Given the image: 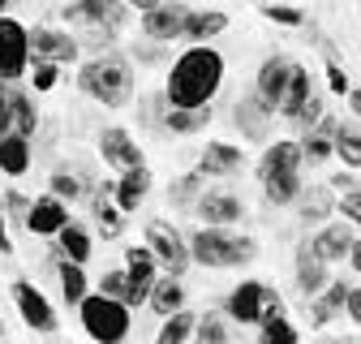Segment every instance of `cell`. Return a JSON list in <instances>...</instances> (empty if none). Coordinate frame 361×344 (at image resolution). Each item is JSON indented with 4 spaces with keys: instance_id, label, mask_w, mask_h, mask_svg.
<instances>
[{
    "instance_id": "cell-55",
    "label": "cell",
    "mask_w": 361,
    "mask_h": 344,
    "mask_svg": "<svg viewBox=\"0 0 361 344\" xmlns=\"http://www.w3.org/2000/svg\"><path fill=\"white\" fill-rule=\"evenodd\" d=\"M348 108H353V121L361 125V86H353V91H348Z\"/></svg>"
},
{
    "instance_id": "cell-50",
    "label": "cell",
    "mask_w": 361,
    "mask_h": 344,
    "mask_svg": "<svg viewBox=\"0 0 361 344\" xmlns=\"http://www.w3.org/2000/svg\"><path fill=\"white\" fill-rule=\"evenodd\" d=\"M327 190L344 198V194H353V190H357V177H353V172H331V181H327Z\"/></svg>"
},
{
    "instance_id": "cell-35",
    "label": "cell",
    "mask_w": 361,
    "mask_h": 344,
    "mask_svg": "<svg viewBox=\"0 0 361 344\" xmlns=\"http://www.w3.org/2000/svg\"><path fill=\"white\" fill-rule=\"evenodd\" d=\"M207 194V177L202 172H180V177L168 185V207L172 211H194V202Z\"/></svg>"
},
{
    "instance_id": "cell-8",
    "label": "cell",
    "mask_w": 361,
    "mask_h": 344,
    "mask_svg": "<svg viewBox=\"0 0 361 344\" xmlns=\"http://www.w3.org/2000/svg\"><path fill=\"white\" fill-rule=\"evenodd\" d=\"M30 73V26L0 13V82L18 86Z\"/></svg>"
},
{
    "instance_id": "cell-6",
    "label": "cell",
    "mask_w": 361,
    "mask_h": 344,
    "mask_svg": "<svg viewBox=\"0 0 361 344\" xmlns=\"http://www.w3.org/2000/svg\"><path fill=\"white\" fill-rule=\"evenodd\" d=\"M61 22L69 30H108V35H121L125 22H129V9L125 0H69L61 9Z\"/></svg>"
},
{
    "instance_id": "cell-37",
    "label": "cell",
    "mask_w": 361,
    "mask_h": 344,
    "mask_svg": "<svg viewBox=\"0 0 361 344\" xmlns=\"http://www.w3.org/2000/svg\"><path fill=\"white\" fill-rule=\"evenodd\" d=\"M48 194H52V198H61L65 207L82 202V198H86V181H82V172H73V168H56L52 177H48Z\"/></svg>"
},
{
    "instance_id": "cell-48",
    "label": "cell",
    "mask_w": 361,
    "mask_h": 344,
    "mask_svg": "<svg viewBox=\"0 0 361 344\" xmlns=\"http://www.w3.org/2000/svg\"><path fill=\"white\" fill-rule=\"evenodd\" d=\"M125 271L121 267H112V271H104V280H99V288L95 293H104V297H116V301H125Z\"/></svg>"
},
{
    "instance_id": "cell-42",
    "label": "cell",
    "mask_w": 361,
    "mask_h": 344,
    "mask_svg": "<svg viewBox=\"0 0 361 344\" xmlns=\"http://www.w3.org/2000/svg\"><path fill=\"white\" fill-rule=\"evenodd\" d=\"M258 344H301V331H297V323L284 314V319H271V323L258 327Z\"/></svg>"
},
{
    "instance_id": "cell-38",
    "label": "cell",
    "mask_w": 361,
    "mask_h": 344,
    "mask_svg": "<svg viewBox=\"0 0 361 344\" xmlns=\"http://www.w3.org/2000/svg\"><path fill=\"white\" fill-rule=\"evenodd\" d=\"M336 159L344 168H361V125L357 121H340L336 125Z\"/></svg>"
},
{
    "instance_id": "cell-41",
    "label": "cell",
    "mask_w": 361,
    "mask_h": 344,
    "mask_svg": "<svg viewBox=\"0 0 361 344\" xmlns=\"http://www.w3.org/2000/svg\"><path fill=\"white\" fill-rule=\"evenodd\" d=\"M258 13H262L267 22H276V26H288V30H301V26H305V13H301L297 5H284V0H262Z\"/></svg>"
},
{
    "instance_id": "cell-49",
    "label": "cell",
    "mask_w": 361,
    "mask_h": 344,
    "mask_svg": "<svg viewBox=\"0 0 361 344\" xmlns=\"http://www.w3.org/2000/svg\"><path fill=\"white\" fill-rule=\"evenodd\" d=\"M344 319H348L353 327H361V284H353V288H348V301H344Z\"/></svg>"
},
{
    "instance_id": "cell-45",
    "label": "cell",
    "mask_w": 361,
    "mask_h": 344,
    "mask_svg": "<svg viewBox=\"0 0 361 344\" xmlns=\"http://www.w3.org/2000/svg\"><path fill=\"white\" fill-rule=\"evenodd\" d=\"M336 215H340L344 224H353V228L361 233V190H353V194L336 198Z\"/></svg>"
},
{
    "instance_id": "cell-7",
    "label": "cell",
    "mask_w": 361,
    "mask_h": 344,
    "mask_svg": "<svg viewBox=\"0 0 361 344\" xmlns=\"http://www.w3.org/2000/svg\"><path fill=\"white\" fill-rule=\"evenodd\" d=\"M276 297H280V288H271V284L245 276V280L233 284L228 297H224V319H233L237 327H258V323L267 319V306H271Z\"/></svg>"
},
{
    "instance_id": "cell-24",
    "label": "cell",
    "mask_w": 361,
    "mask_h": 344,
    "mask_svg": "<svg viewBox=\"0 0 361 344\" xmlns=\"http://www.w3.org/2000/svg\"><path fill=\"white\" fill-rule=\"evenodd\" d=\"M69 220H73V215H69V207H65L61 198H52V194H39V198H30L26 228H30L35 237H56V233H61Z\"/></svg>"
},
{
    "instance_id": "cell-26",
    "label": "cell",
    "mask_w": 361,
    "mask_h": 344,
    "mask_svg": "<svg viewBox=\"0 0 361 344\" xmlns=\"http://www.w3.org/2000/svg\"><path fill=\"white\" fill-rule=\"evenodd\" d=\"M52 245H56V258H65V263H90V254H95V233H90L82 220H69L56 237H52Z\"/></svg>"
},
{
    "instance_id": "cell-52",
    "label": "cell",
    "mask_w": 361,
    "mask_h": 344,
    "mask_svg": "<svg viewBox=\"0 0 361 344\" xmlns=\"http://www.w3.org/2000/svg\"><path fill=\"white\" fill-rule=\"evenodd\" d=\"M159 5H164V0H125V9H129V13H138V18L151 13V9H159Z\"/></svg>"
},
{
    "instance_id": "cell-53",
    "label": "cell",
    "mask_w": 361,
    "mask_h": 344,
    "mask_svg": "<svg viewBox=\"0 0 361 344\" xmlns=\"http://www.w3.org/2000/svg\"><path fill=\"white\" fill-rule=\"evenodd\" d=\"M13 254V241H9V224H5V211H0V258Z\"/></svg>"
},
{
    "instance_id": "cell-16",
    "label": "cell",
    "mask_w": 361,
    "mask_h": 344,
    "mask_svg": "<svg viewBox=\"0 0 361 344\" xmlns=\"http://www.w3.org/2000/svg\"><path fill=\"white\" fill-rule=\"evenodd\" d=\"M241 168H245V151L237 142H224V138H211L202 151H198V164L194 172H202V177L211 181H228V177H241Z\"/></svg>"
},
{
    "instance_id": "cell-47",
    "label": "cell",
    "mask_w": 361,
    "mask_h": 344,
    "mask_svg": "<svg viewBox=\"0 0 361 344\" xmlns=\"http://www.w3.org/2000/svg\"><path fill=\"white\" fill-rule=\"evenodd\" d=\"M0 211H5V215H13V220H22V224H26V211H30V198H26L22 190H5V198H0Z\"/></svg>"
},
{
    "instance_id": "cell-17",
    "label": "cell",
    "mask_w": 361,
    "mask_h": 344,
    "mask_svg": "<svg viewBox=\"0 0 361 344\" xmlns=\"http://www.w3.org/2000/svg\"><path fill=\"white\" fill-rule=\"evenodd\" d=\"M301 168H305L301 142H297V138H276V142L262 147L254 177H258V185H262V181H271V177H288V172H301Z\"/></svg>"
},
{
    "instance_id": "cell-22",
    "label": "cell",
    "mask_w": 361,
    "mask_h": 344,
    "mask_svg": "<svg viewBox=\"0 0 361 344\" xmlns=\"http://www.w3.org/2000/svg\"><path fill=\"white\" fill-rule=\"evenodd\" d=\"M151 185H155V172L147 168V164H138V168H129V172H121V177L112 181V202L125 211V215H133L142 202H147V194H151Z\"/></svg>"
},
{
    "instance_id": "cell-40",
    "label": "cell",
    "mask_w": 361,
    "mask_h": 344,
    "mask_svg": "<svg viewBox=\"0 0 361 344\" xmlns=\"http://www.w3.org/2000/svg\"><path fill=\"white\" fill-rule=\"evenodd\" d=\"M190 344H228V319H224L219 310L198 314V327H194V340Z\"/></svg>"
},
{
    "instance_id": "cell-57",
    "label": "cell",
    "mask_w": 361,
    "mask_h": 344,
    "mask_svg": "<svg viewBox=\"0 0 361 344\" xmlns=\"http://www.w3.org/2000/svg\"><path fill=\"white\" fill-rule=\"evenodd\" d=\"M0 340H5V319H0Z\"/></svg>"
},
{
    "instance_id": "cell-28",
    "label": "cell",
    "mask_w": 361,
    "mask_h": 344,
    "mask_svg": "<svg viewBox=\"0 0 361 344\" xmlns=\"http://www.w3.org/2000/svg\"><path fill=\"white\" fill-rule=\"evenodd\" d=\"M331 215H336V194H331L327 185H310V190H301V198H297V220H301L310 233L323 228Z\"/></svg>"
},
{
    "instance_id": "cell-11",
    "label": "cell",
    "mask_w": 361,
    "mask_h": 344,
    "mask_svg": "<svg viewBox=\"0 0 361 344\" xmlns=\"http://www.w3.org/2000/svg\"><path fill=\"white\" fill-rule=\"evenodd\" d=\"M30 61H52V65H78L82 61V39L69 35V26H35L30 30Z\"/></svg>"
},
{
    "instance_id": "cell-2",
    "label": "cell",
    "mask_w": 361,
    "mask_h": 344,
    "mask_svg": "<svg viewBox=\"0 0 361 344\" xmlns=\"http://www.w3.org/2000/svg\"><path fill=\"white\" fill-rule=\"evenodd\" d=\"M78 91L90 104H104V108H129L133 91H138V78H133V61L125 52H90L78 65Z\"/></svg>"
},
{
    "instance_id": "cell-44",
    "label": "cell",
    "mask_w": 361,
    "mask_h": 344,
    "mask_svg": "<svg viewBox=\"0 0 361 344\" xmlns=\"http://www.w3.org/2000/svg\"><path fill=\"white\" fill-rule=\"evenodd\" d=\"M129 61H138V65H172V56H168L164 43H151V39H142V35H138V43L129 48Z\"/></svg>"
},
{
    "instance_id": "cell-34",
    "label": "cell",
    "mask_w": 361,
    "mask_h": 344,
    "mask_svg": "<svg viewBox=\"0 0 361 344\" xmlns=\"http://www.w3.org/2000/svg\"><path fill=\"white\" fill-rule=\"evenodd\" d=\"M9 121H13V134H18V138H35V134H39L35 95L22 91V86H9Z\"/></svg>"
},
{
    "instance_id": "cell-25",
    "label": "cell",
    "mask_w": 361,
    "mask_h": 344,
    "mask_svg": "<svg viewBox=\"0 0 361 344\" xmlns=\"http://www.w3.org/2000/svg\"><path fill=\"white\" fill-rule=\"evenodd\" d=\"M90 220H95V233H104V241H116L125 233L129 215L112 202V181H104L99 190H90Z\"/></svg>"
},
{
    "instance_id": "cell-20",
    "label": "cell",
    "mask_w": 361,
    "mask_h": 344,
    "mask_svg": "<svg viewBox=\"0 0 361 344\" xmlns=\"http://www.w3.org/2000/svg\"><path fill=\"white\" fill-rule=\"evenodd\" d=\"M305 241H310V250L331 267V263H344V258H348V250H353V241H357V228L344 224V220H327L323 228H314Z\"/></svg>"
},
{
    "instance_id": "cell-51",
    "label": "cell",
    "mask_w": 361,
    "mask_h": 344,
    "mask_svg": "<svg viewBox=\"0 0 361 344\" xmlns=\"http://www.w3.org/2000/svg\"><path fill=\"white\" fill-rule=\"evenodd\" d=\"M13 134V121H9V82H0V138Z\"/></svg>"
},
{
    "instance_id": "cell-36",
    "label": "cell",
    "mask_w": 361,
    "mask_h": 344,
    "mask_svg": "<svg viewBox=\"0 0 361 344\" xmlns=\"http://www.w3.org/2000/svg\"><path fill=\"white\" fill-rule=\"evenodd\" d=\"M194 327H198V314L194 310H176L172 319H159L155 344H190L194 340Z\"/></svg>"
},
{
    "instance_id": "cell-3",
    "label": "cell",
    "mask_w": 361,
    "mask_h": 344,
    "mask_svg": "<svg viewBox=\"0 0 361 344\" xmlns=\"http://www.w3.org/2000/svg\"><path fill=\"white\" fill-rule=\"evenodd\" d=\"M190 263L207 267V271H241L250 263H258V241L250 233H233V228H194L190 237Z\"/></svg>"
},
{
    "instance_id": "cell-31",
    "label": "cell",
    "mask_w": 361,
    "mask_h": 344,
    "mask_svg": "<svg viewBox=\"0 0 361 344\" xmlns=\"http://www.w3.org/2000/svg\"><path fill=\"white\" fill-rule=\"evenodd\" d=\"M147 310L155 319H172L176 310H185V284L172 280V276H159L151 284V297H147Z\"/></svg>"
},
{
    "instance_id": "cell-1",
    "label": "cell",
    "mask_w": 361,
    "mask_h": 344,
    "mask_svg": "<svg viewBox=\"0 0 361 344\" xmlns=\"http://www.w3.org/2000/svg\"><path fill=\"white\" fill-rule=\"evenodd\" d=\"M224 73H228V61H224L215 43L176 52L168 65V78H164L168 108H211L224 86Z\"/></svg>"
},
{
    "instance_id": "cell-54",
    "label": "cell",
    "mask_w": 361,
    "mask_h": 344,
    "mask_svg": "<svg viewBox=\"0 0 361 344\" xmlns=\"http://www.w3.org/2000/svg\"><path fill=\"white\" fill-rule=\"evenodd\" d=\"M344 263L353 267V276H361V237L353 241V250H348V258H344Z\"/></svg>"
},
{
    "instance_id": "cell-12",
    "label": "cell",
    "mask_w": 361,
    "mask_h": 344,
    "mask_svg": "<svg viewBox=\"0 0 361 344\" xmlns=\"http://www.w3.org/2000/svg\"><path fill=\"white\" fill-rule=\"evenodd\" d=\"M190 5L185 0H164L159 9H151V13H142V22H138V30H142V39H151V43H164V48H172V43L185 35V22H190Z\"/></svg>"
},
{
    "instance_id": "cell-14",
    "label": "cell",
    "mask_w": 361,
    "mask_h": 344,
    "mask_svg": "<svg viewBox=\"0 0 361 344\" xmlns=\"http://www.w3.org/2000/svg\"><path fill=\"white\" fill-rule=\"evenodd\" d=\"M293 69H297L293 56H284V52H267L262 65H258V73H254V95H258L267 108H280V99H284V91H288Z\"/></svg>"
},
{
    "instance_id": "cell-43",
    "label": "cell",
    "mask_w": 361,
    "mask_h": 344,
    "mask_svg": "<svg viewBox=\"0 0 361 344\" xmlns=\"http://www.w3.org/2000/svg\"><path fill=\"white\" fill-rule=\"evenodd\" d=\"M61 65H52V61H30V86H35V95H48V91H56L61 86Z\"/></svg>"
},
{
    "instance_id": "cell-21",
    "label": "cell",
    "mask_w": 361,
    "mask_h": 344,
    "mask_svg": "<svg viewBox=\"0 0 361 344\" xmlns=\"http://www.w3.org/2000/svg\"><path fill=\"white\" fill-rule=\"evenodd\" d=\"M293 284H297V293H301L305 301H310V297H319V293L331 284V267L310 250V241L297 245V258H293Z\"/></svg>"
},
{
    "instance_id": "cell-23",
    "label": "cell",
    "mask_w": 361,
    "mask_h": 344,
    "mask_svg": "<svg viewBox=\"0 0 361 344\" xmlns=\"http://www.w3.org/2000/svg\"><path fill=\"white\" fill-rule=\"evenodd\" d=\"M348 288L353 284H344V280H331L319 297H310V310H305V327L310 331H323V327H331L340 314H344V301H348Z\"/></svg>"
},
{
    "instance_id": "cell-27",
    "label": "cell",
    "mask_w": 361,
    "mask_h": 344,
    "mask_svg": "<svg viewBox=\"0 0 361 344\" xmlns=\"http://www.w3.org/2000/svg\"><path fill=\"white\" fill-rule=\"evenodd\" d=\"M228 22L233 18L224 13V9H194L180 39H185V48H207V43H215L224 30H228Z\"/></svg>"
},
{
    "instance_id": "cell-19",
    "label": "cell",
    "mask_w": 361,
    "mask_h": 344,
    "mask_svg": "<svg viewBox=\"0 0 361 344\" xmlns=\"http://www.w3.org/2000/svg\"><path fill=\"white\" fill-rule=\"evenodd\" d=\"M233 121H237V129H241V138H245V142H267L271 125H276V108H267V104L250 91V95H237V104H233Z\"/></svg>"
},
{
    "instance_id": "cell-10",
    "label": "cell",
    "mask_w": 361,
    "mask_h": 344,
    "mask_svg": "<svg viewBox=\"0 0 361 344\" xmlns=\"http://www.w3.org/2000/svg\"><path fill=\"white\" fill-rule=\"evenodd\" d=\"M121 271H125V306L129 310H138V306H147V297H151V284L159 280V263H155V254L138 241V245H125V263H121Z\"/></svg>"
},
{
    "instance_id": "cell-30",
    "label": "cell",
    "mask_w": 361,
    "mask_h": 344,
    "mask_svg": "<svg viewBox=\"0 0 361 344\" xmlns=\"http://www.w3.org/2000/svg\"><path fill=\"white\" fill-rule=\"evenodd\" d=\"M211 121H215L211 108H168L164 121H159V129H164L168 138H194V134H202Z\"/></svg>"
},
{
    "instance_id": "cell-58",
    "label": "cell",
    "mask_w": 361,
    "mask_h": 344,
    "mask_svg": "<svg viewBox=\"0 0 361 344\" xmlns=\"http://www.w3.org/2000/svg\"><path fill=\"white\" fill-rule=\"evenodd\" d=\"M0 198H5V190H0Z\"/></svg>"
},
{
    "instance_id": "cell-46",
    "label": "cell",
    "mask_w": 361,
    "mask_h": 344,
    "mask_svg": "<svg viewBox=\"0 0 361 344\" xmlns=\"http://www.w3.org/2000/svg\"><path fill=\"white\" fill-rule=\"evenodd\" d=\"M323 73H327V91H331V95H344V99H348V91H353V82H348L344 65H340V61H327V69H323Z\"/></svg>"
},
{
    "instance_id": "cell-29",
    "label": "cell",
    "mask_w": 361,
    "mask_h": 344,
    "mask_svg": "<svg viewBox=\"0 0 361 344\" xmlns=\"http://www.w3.org/2000/svg\"><path fill=\"white\" fill-rule=\"evenodd\" d=\"M310 99H314V78H310L305 65H297L293 78H288V91H284V99H280V108H276V116L288 121V125H297V116L310 108Z\"/></svg>"
},
{
    "instance_id": "cell-39",
    "label": "cell",
    "mask_w": 361,
    "mask_h": 344,
    "mask_svg": "<svg viewBox=\"0 0 361 344\" xmlns=\"http://www.w3.org/2000/svg\"><path fill=\"white\" fill-rule=\"evenodd\" d=\"M301 172H288V177H271V181H262V198H267V207H293L297 198H301Z\"/></svg>"
},
{
    "instance_id": "cell-18",
    "label": "cell",
    "mask_w": 361,
    "mask_h": 344,
    "mask_svg": "<svg viewBox=\"0 0 361 344\" xmlns=\"http://www.w3.org/2000/svg\"><path fill=\"white\" fill-rule=\"evenodd\" d=\"M336 125H340V116L323 112V116H319V121H314L305 134L297 138V142H301V159H305L310 168H323V164H331V159H336Z\"/></svg>"
},
{
    "instance_id": "cell-15",
    "label": "cell",
    "mask_w": 361,
    "mask_h": 344,
    "mask_svg": "<svg viewBox=\"0 0 361 344\" xmlns=\"http://www.w3.org/2000/svg\"><path fill=\"white\" fill-rule=\"evenodd\" d=\"M194 215H198L202 228H233V224L245 220V202H241V194H233V190H207V194L194 202Z\"/></svg>"
},
{
    "instance_id": "cell-32",
    "label": "cell",
    "mask_w": 361,
    "mask_h": 344,
    "mask_svg": "<svg viewBox=\"0 0 361 344\" xmlns=\"http://www.w3.org/2000/svg\"><path fill=\"white\" fill-rule=\"evenodd\" d=\"M56 284H61V301L69 310H78L82 301L90 297V276L82 263H65V258H56Z\"/></svg>"
},
{
    "instance_id": "cell-56",
    "label": "cell",
    "mask_w": 361,
    "mask_h": 344,
    "mask_svg": "<svg viewBox=\"0 0 361 344\" xmlns=\"http://www.w3.org/2000/svg\"><path fill=\"white\" fill-rule=\"evenodd\" d=\"M9 5H13V0H0V13H5V9H9Z\"/></svg>"
},
{
    "instance_id": "cell-33",
    "label": "cell",
    "mask_w": 361,
    "mask_h": 344,
    "mask_svg": "<svg viewBox=\"0 0 361 344\" xmlns=\"http://www.w3.org/2000/svg\"><path fill=\"white\" fill-rule=\"evenodd\" d=\"M35 164V151H30V138H18V134H5L0 138V177H26Z\"/></svg>"
},
{
    "instance_id": "cell-4",
    "label": "cell",
    "mask_w": 361,
    "mask_h": 344,
    "mask_svg": "<svg viewBox=\"0 0 361 344\" xmlns=\"http://www.w3.org/2000/svg\"><path fill=\"white\" fill-rule=\"evenodd\" d=\"M78 319H82V331L95 340V344H125L129 340V327H133V314L125 301L116 297H104V293H90L82 306H78Z\"/></svg>"
},
{
    "instance_id": "cell-13",
    "label": "cell",
    "mask_w": 361,
    "mask_h": 344,
    "mask_svg": "<svg viewBox=\"0 0 361 344\" xmlns=\"http://www.w3.org/2000/svg\"><path fill=\"white\" fill-rule=\"evenodd\" d=\"M95 151H99V159L116 172V177H121V172H129V168H138V164H147L138 138H133L125 125H108V129H99Z\"/></svg>"
},
{
    "instance_id": "cell-9",
    "label": "cell",
    "mask_w": 361,
    "mask_h": 344,
    "mask_svg": "<svg viewBox=\"0 0 361 344\" xmlns=\"http://www.w3.org/2000/svg\"><path fill=\"white\" fill-rule=\"evenodd\" d=\"M13 306H18V319L35 331V336H52L56 327H61V314H56V306H52V297L43 293L35 280H13Z\"/></svg>"
},
{
    "instance_id": "cell-5",
    "label": "cell",
    "mask_w": 361,
    "mask_h": 344,
    "mask_svg": "<svg viewBox=\"0 0 361 344\" xmlns=\"http://www.w3.org/2000/svg\"><path fill=\"white\" fill-rule=\"evenodd\" d=\"M142 245L155 254L159 276L180 280V276L190 271V241H185V233H180L172 220H147V228H142Z\"/></svg>"
}]
</instances>
